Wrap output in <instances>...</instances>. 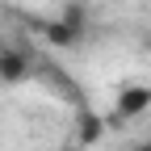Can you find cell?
<instances>
[{"label": "cell", "instance_id": "cell-2", "mask_svg": "<svg viewBox=\"0 0 151 151\" xmlns=\"http://www.w3.org/2000/svg\"><path fill=\"white\" fill-rule=\"evenodd\" d=\"M63 151H80V147H63Z\"/></svg>", "mask_w": 151, "mask_h": 151}, {"label": "cell", "instance_id": "cell-1", "mask_svg": "<svg viewBox=\"0 0 151 151\" xmlns=\"http://www.w3.org/2000/svg\"><path fill=\"white\" fill-rule=\"evenodd\" d=\"M147 105H151V88H126L118 97V113L122 118H134V113H143Z\"/></svg>", "mask_w": 151, "mask_h": 151}, {"label": "cell", "instance_id": "cell-3", "mask_svg": "<svg viewBox=\"0 0 151 151\" xmlns=\"http://www.w3.org/2000/svg\"><path fill=\"white\" fill-rule=\"evenodd\" d=\"M143 151H151V147H143Z\"/></svg>", "mask_w": 151, "mask_h": 151}]
</instances>
